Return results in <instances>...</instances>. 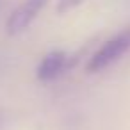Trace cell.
<instances>
[{
  "mask_svg": "<svg viewBox=\"0 0 130 130\" xmlns=\"http://www.w3.org/2000/svg\"><path fill=\"white\" fill-rule=\"evenodd\" d=\"M0 119H2V114H0Z\"/></svg>",
  "mask_w": 130,
  "mask_h": 130,
  "instance_id": "5b68a950",
  "label": "cell"
},
{
  "mask_svg": "<svg viewBox=\"0 0 130 130\" xmlns=\"http://www.w3.org/2000/svg\"><path fill=\"white\" fill-rule=\"evenodd\" d=\"M82 2H84V0H59V2H57V7H55V11H57L59 14H64V13L71 11L73 7L80 6Z\"/></svg>",
  "mask_w": 130,
  "mask_h": 130,
  "instance_id": "277c9868",
  "label": "cell"
},
{
  "mask_svg": "<svg viewBox=\"0 0 130 130\" xmlns=\"http://www.w3.org/2000/svg\"><path fill=\"white\" fill-rule=\"evenodd\" d=\"M46 4H48V0H23V2L13 11V14L7 18L6 32L9 36H16V34L23 32L34 22V18L39 14V11Z\"/></svg>",
  "mask_w": 130,
  "mask_h": 130,
  "instance_id": "7a4b0ae2",
  "label": "cell"
},
{
  "mask_svg": "<svg viewBox=\"0 0 130 130\" xmlns=\"http://www.w3.org/2000/svg\"><path fill=\"white\" fill-rule=\"evenodd\" d=\"M68 70V55L62 50H54L48 52L43 61L38 64L36 70V77L41 82H50L55 77H59L61 73H64Z\"/></svg>",
  "mask_w": 130,
  "mask_h": 130,
  "instance_id": "3957f363",
  "label": "cell"
},
{
  "mask_svg": "<svg viewBox=\"0 0 130 130\" xmlns=\"http://www.w3.org/2000/svg\"><path fill=\"white\" fill-rule=\"evenodd\" d=\"M128 50H130V27L123 29L119 34H116L112 39H109L98 52H94L93 57L89 59V62L86 64V71L87 73L102 71L107 66H110L112 62H116L118 59H121Z\"/></svg>",
  "mask_w": 130,
  "mask_h": 130,
  "instance_id": "6da1fadb",
  "label": "cell"
}]
</instances>
